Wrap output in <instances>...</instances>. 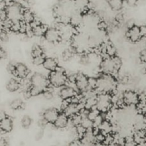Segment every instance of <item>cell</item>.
Returning a JSON list of instances; mask_svg holds the SVG:
<instances>
[{
  "label": "cell",
  "mask_w": 146,
  "mask_h": 146,
  "mask_svg": "<svg viewBox=\"0 0 146 146\" xmlns=\"http://www.w3.org/2000/svg\"><path fill=\"white\" fill-rule=\"evenodd\" d=\"M31 96H37L44 92L48 87V80L41 73H36L31 78Z\"/></svg>",
  "instance_id": "6da1fadb"
},
{
  "label": "cell",
  "mask_w": 146,
  "mask_h": 146,
  "mask_svg": "<svg viewBox=\"0 0 146 146\" xmlns=\"http://www.w3.org/2000/svg\"><path fill=\"white\" fill-rule=\"evenodd\" d=\"M6 11H7L8 19L13 22L22 20L24 9L14 1L13 4H10L9 6L7 7V8L6 9Z\"/></svg>",
  "instance_id": "7a4b0ae2"
},
{
  "label": "cell",
  "mask_w": 146,
  "mask_h": 146,
  "mask_svg": "<svg viewBox=\"0 0 146 146\" xmlns=\"http://www.w3.org/2000/svg\"><path fill=\"white\" fill-rule=\"evenodd\" d=\"M96 89L102 92H108L112 91L115 87V82L113 77L110 75H104L101 77L97 79Z\"/></svg>",
  "instance_id": "3957f363"
},
{
  "label": "cell",
  "mask_w": 146,
  "mask_h": 146,
  "mask_svg": "<svg viewBox=\"0 0 146 146\" xmlns=\"http://www.w3.org/2000/svg\"><path fill=\"white\" fill-rule=\"evenodd\" d=\"M67 81V77L61 69L57 68L56 70L51 72L49 75V82L51 85L59 87L64 86Z\"/></svg>",
  "instance_id": "277c9868"
},
{
  "label": "cell",
  "mask_w": 146,
  "mask_h": 146,
  "mask_svg": "<svg viewBox=\"0 0 146 146\" xmlns=\"http://www.w3.org/2000/svg\"><path fill=\"white\" fill-rule=\"evenodd\" d=\"M112 104V99L109 94L106 93H103L101 95L97 97V109L100 110L101 113H105L110 109Z\"/></svg>",
  "instance_id": "5b68a950"
},
{
  "label": "cell",
  "mask_w": 146,
  "mask_h": 146,
  "mask_svg": "<svg viewBox=\"0 0 146 146\" xmlns=\"http://www.w3.org/2000/svg\"><path fill=\"white\" fill-rule=\"evenodd\" d=\"M101 68L103 72L106 74H113L119 70L115 64L113 57H108L104 59L101 63Z\"/></svg>",
  "instance_id": "8992f818"
},
{
  "label": "cell",
  "mask_w": 146,
  "mask_h": 146,
  "mask_svg": "<svg viewBox=\"0 0 146 146\" xmlns=\"http://www.w3.org/2000/svg\"><path fill=\"white\" fill-rule=\"evenodd\" d=\"M124 102L127 105H135L140 102L139 95L132 90L125 91L123 95Z\"/></svg>",
  "instance_id": "52a82bcc"
},
{
  "label": "cell",
  "mask_w": 146,
  "mask_h": 146,
  "mask_svg": "<svg viewBox=\"0 0 146 146\" xmlns=\"http://www.w3.org/2000/svg\"><path fill=\"white\" fill-rule=\"evenodd\" d=\"M46 40L50 43H56L61 40V36L59 30L56 28H49L47 29L45 35Z\"/></svg>",
  "instance_id": "ba28073f"
},
{
  "label": "cell",
  "mask_w": 146,
  "mask_h": 146,
  "mask_svg": "<svg viewBox=\"0 0 146 146\" xmlns=\"http://www.w3.org/2000/svg\"><path fill=\"white\" fill-rule=\"evenodd\" d=\"M76 87L81 91H85L88 88V78L84 74H78L76 77Z\"/></svg>",
  "instance_id": "9c48e42d"
},
{
  "label": "cell",
  "mask_w": 146,
  "mask_h": 146,
  "mask_svg": "<svg viewBox=\"0 0 146 146\" xmlns=\"http://www.w3.org/2000/svg\"><path fill=\"white\" fill-rule=\"evenodd\" d=\"M59 113L55 108H49L46 110L43 114V117L48 122V123H54L56 119L58 118Z\"/></svg>",
  "instance_id": "30bf717a"
},
{
  "label": "cell",
  "mask_w": 146,
  "mask_h": 146,
  "mask_svg": "<svg viewBox=\"0 0 146 146\" xmlns=\"http://www.w3.org/2000/svg\"><path fill=\"white\" fill-rule=\"evenodd\" d=\"M60 96L64 100H68L77 95L76 91L72 87H64L61 88L59 92Z\"/></svg>",
  "instance_id": "8fae6325"
},
{
  "label": "cell",
  "mask_w": 146,
  "mask_h": 146,
  "mask_svg": "<svg viewBox=\"0 0 146 146\" xmlns=\"http://www.w3.org/2000/svg\"><path fill=\"white\" fill-rule=\"evenodd\" d=\"M127 37L133 42H136L139 41L140 39L142 37L141 34V31H140V27L135 25L133 28L128 29V31H127Z\"/></svg>",
  "instance_id": "7c38bea8"
},
{
  "label": "cell",
  "mask_w": 146,
  "mask_h": 146,
  "mask_svg": "<svg viewBox=\"0 0 146 146\" xmlns=\"http://www.w3.org/2000/svg\"><path fill=\"white\" fill-rule=\"evenodd\" d=\"M29 70L27 67L21 63H17L15 64V71L14 74L19 78H25L28 75Z\"/></svg>",
  "instance_id": "4fadbf2b"
},
{
  "label": "cell",
  "mask_w": 146,
  "mask_h": 146,
  "mask_svg": "<svg viewBox=\"0 0 146 146\" xmlns=\"http://www.w3.org/2000/svg\"><path fill=\"white\" fill-rule=\"evenodd\" d=\"M43 65H44V67L46 70L51 72L55 71L58 68V62H57V60L56 59L53 58V57L46 58Z\"/></svg>",
  "instance_id": "5bb4252c"
},
{
  "label": "cell",
  "mask_w": 146,
  "mask_h": 146,
  "mask_svg": "<svg viewBox=\"0 0 146 146\" xmlns=\"http://www.w3.org/2000/svg\"><path fill=\"white\" fill-rule=\"evenodd\" d=\"M0 127L1 130L4 133H9L11 131L13 128V122L11 118L6 117L4 118L1 119L0 122Z\"/></svg>",
  "instance_id": "9a60e30c"
},
{
  "label": "cell",
  "mask_w": 146,
  "mask_h": 146,
  "mask_svg": "<svg viewBox=\"0 0 146 146\" xmlns=\"http://www.w3.org/2000/svg\"><path fill=\"white\" fill-rule=\"evenodd\" d=\"M68 117L64 113L59 114L58 118L54 123V125L57 128H64L68 125Z\"/></svg>",
  "instance_id": "2e32d148"
},
{
  "label": "cell",
  "mask_w": 146,
  "mask_h": 146,
  "mask_svg": "<svg viewBox=\"0 0 146 146\" xmlns=\"http://www.w3.org/2000/svg\"><path fill=\"white\" fill-rule=\"evenodd\" d=\"M80 112V109L78 107V104H74V103H69L64 110V113L68 117H73L76 114Z\"/></svg>",
  "instance_id": "e0dca14e"
},
{
  "label": "cell",
  "mask_w": 146,
  "mask_h": 146,
  "mask_svg": "<svg viewBox=\"0 0 146 146\" xmlns=\"http://www.w3.org/2000/svg\"><path fill=\"white\" fill-rule=\"evenodd\" d=\"M100 130L101 132L104 134L105 135H107L108 134H111V132L113 131V125L111 124L109 121L106 120H104L102 124L100 126Z\"/></svg>",
  "instance_id": "ac0fdd59"
},
{
  "label": "cell",
  "mask_w": 146,
  "mask_h": 146,
  "mask_svg": "<svg viewBox=\"0 0 146 146\" xmlns=\"http://www.w3.org/2000/svg\"><path fill=\"white\" fill-rule=\"evenodd\" d=\"M74 6L77 11H84L86 9H88L89 0H74Z\"/></svg>",
  "instance_id": "d6986e66"
},
{
  "label": "cell",
  "mask_w": 146,
  "mask_h": 146,
  "mask_svg": "<svg viewBox=\"0 0 146 146\" xmlns=\"http://www.w3.org/2000/svg\"><path fill=\"white\" fill-rule=\"evenodd\" d=\"M34 19H35V17L31 11H29V9H24L21 21H24L27 24H31L34 21Z\"/></svg>",
  "instance_id": "ffe728a7"
},
{
  "label": "cell",
  "mask_w": 146,
  "mask_h": 146,
  "mask_svg": "<svg viewBox=\"0 0 146 146\" xmlns=\"http://www.w3.org/2000/svg\"><path fill=\"white\" fill-rule=\"evenodd\" d=\"M85 109L86 110H91V109L94 108L96 107L97 104V97L95 96H91V97H88V98L86 100L85 102Z\"/></svg>",
  "instance_id": "44dd1931"
},
{
  "label": "cell",
  "mask_w": 146,
  "mask_h": 146,
  "mask_svg": "<svg viewBox=\"0 0 146 146\" xmlns=\"http://www.w3.org/2000/svg\"><path fill=\"white\" fill-rule=\"evenodd\" d=\"M47 29H48V28L45 25L41 24L33 28V32H34V35L36 36V37H41V36L45 35Z\"/></svg>",
  "instance_id": "7402d4cb"
},
{
  "label": "cell",
  "mask_w": 146,
  "mask_h": 146,
  "mask_svg": "<svg viewBox=\"0 0 146 146\" xmlns=\"http://www.w3.org/2000/svg\"><path fill=\"white\" fill-rule=\"evenodd\" d=\"M83 21L82 17H81V14L78 11H75L72 15L71 16V19H70V22L72 24L74 27H77Z\"/></svg>",
  "instance_id": "603a6c76"
},
{
  "label": "cell",
  "mask_w": 146,
  "mask_h": 146,
  "mask_svg": "<svg viewBox=\"0 0 146 146\" xmlns=\"http://www.w3.org/2000/svg\"><path fill=\"white\" fill-rule=\"evenodd\" d=\"M20 83L14 79H11L7 84V89L10 92H16L20 88Z\"/></svg>",
  "instance_id": "cb8c5ba5"
},
{
  "label": "cell",
  "mask_w": 146,
  "mask_h": 146,
  "mask_svg": "<svg viewBox=\"0 0 146 146\" xmlns=\"http://www.w3.org/2000/svg\"><path fill=\"white\" fill-rule=\"evenodd\" d=\"M111 8L114 11H119L122 9L123 6V0H112L108 3Z\"/></svg>",
  "instance_id": "d4e9b609"
},
{
  "label": "cell",
  "mask_w": 146,
  "mask_h": 146,
  "mask_svg": "<svg viewBox=\"0 0 146 146\" xmlns=\"http://www.w3.org/2000/svg\"><path fill=\"white\" fill-rule=\"evenodd\" d=\"M23 105H24V103H23L22 100H20V99H15V100H12L9 104L11 110H17L20 108H22Z\"/></svg>",
  "instance_id": "484cf974"
},
{
  "label": "cell",
  "mask_w": 146,
  "mask_h": 146,
  "mask_svg": "<svg viewBox=\"0 0 146 146\" xmlns=\"http://www.w3.org/2000/svg\"><path fill=\"white\" fill-rule=\"evenodd\" d=\"M105 52L106 54L108 55V57H115V53H116V50H115V47L111 44H106V46L105 47Z\"/></svg>",
  "instance_id": "4316f807"
},
{
  "label": "cell",
  "mask_w": 146,
  "mask_h": 146,
  "mask_svg": "<svg viewBox=\"0 0 146 146\" xmlns=\"http://www.w3.org/2000/svg\"><path fill=\"white\" fill-rule=\"evenodd\" d=\"M101 115V112L98 109H97V107H94V108L91 109L88 111V118H89L90 120L94 121L98 115Z\"/></svg>",
  "instance_id": "83f0119b"
},
{
  "label": "cell",
  "mask_w": 146,
  "mask_h": 146,
  "mask_svg": "<svg viewBox=\"0 0 146 146\" xmlns=\"http://www.w3.org/2000/svg\"><path fill=\"white\" fill-rule=\"evenodd\" d=\"M31 55L33 57H38V56L43 55V50L39 45H34L31 50Z\"/></svg>",
  "instance_id": "f1b7e54d"
},
{
  "label": "cell",
  "mask_w": 146,
  "mask_h": 146,
  "mask_svg": "<svg viewBox=\"0 0 146 146\" xmlns=\"http://www.w3.org/2000/svg\"><path fill=\"white\" fill-rule=\"evenodd\" d=\"M83 120V117L81 116V115L79 113L76 114L75 115H74L72 117V119H71V123L74 125V126H78L79 125H81V123H82Z\"/></svg>",
  "instance_id": "f546056e"
},
{
  "label": "cell",
  "mask_w": 146,
  "mask_h": 146,
  "mask_svg": "<svg viewBox=\"0 0 146 146\" xmlns=\"http://www.w3.org/2000/svg\"><path fill=\"white\" fill-rule=\"evenodd\" d=\"M76 130L77 135H78V137L80 139H82L84 137V136L85 135L86 133L87 129H86L82 125H79L76 126Z\"/></svg>",
  "instance_id": "4dcf8cb0"
},
{
  "label": "cell",
  "mask_w": 146,
  "mask_h": 146,
  "mask_svg": "<svg viewBox=\"0 0 146 146\" xmlns=\"http://www.w3.org/2000/svg\"><path fill=\"white\" fill-rule=\"evenodd\" d=\"M31 123H32L31 118L28 115H24L21 119V125H22L24 128L29 127L30 125H31Z\"/></svg>",
  "instance_id": "1f68e13d"
},
{
  "label": "cell",
  "mask_w": 146,
  "mask_h": 146,
  "mask_svg": "<svg viewBox=\"0 0 146 146\" xmlns=\"http://www.w3.org/2000/svg\"><path fill=\"white\" fill-rule=\"evenodd\" d=\"M81 125H82L86 129H87V130H88V129L93 128V127H94L93 121L90 120L89 118H88V117H84V118H83Z\"/></svg>",
  "instance_id": "d6a6232c"
},
{
  "label": "cell",
  "mask_w": 146,
  "mask_h": 146,
  "mask_svg": "<svg viewBox=\"0 0 146 146\" xmlns=\"http://www.w3.org/2000/svg\"><path fill=\"white\" fill-rule=\"evenodd\" d=\"M45 59L46 58L44 57V55L33 57V63L36 66L41 65V64H44V61H45Z\"/></svg>",
  "instance_id": "836d02e7"
},
{
  "label": "cell",
  "mask_w": 146,
  "mask_h": 146,
  "mask_svg": "<svg viewBox=\"0 0 146 146\" xmlns=\"http://www.w3.org/2000/svg\"><path fill=\"white\" fill-rule=\"evenodd\" d=\"M105 120L104 117L101 115V114L100 115H98L95 120L93 121V124H94V127H100L101 125L102 124V123L104 122V120Z\"/></svg>",
  "instance_id": "e575fe53"
},
{
  "label": "cell",
  "mask_w": 146,
  "mask_h": 146,
  "mask_svg": "<svg viewBox=\"0 0 146 146\" xmlns=\"http://www.w3.org/2000/svg\"><path fill=\"white\" fill-rule=\"evenodd\" d=\"M21 21H14L12 23V26H11V30L14 32H19L20 29H21Z\"/></svg>",
  "instance_id": "d590c367"
},
{
  "label": "cell",
  "mask_w": 146,
  "mask_h": 146,
  "mask_svg": "<svg viewBox=\"0 0 146 146\" xmlns=\"http://www.w3.org/2000/svg\"><path fill=\"white\" fill-rule=\"evenodd\" d=\"M73 57V52L70 50H66L63 52V59L65 61L69 60Z\"/></svg>",
  "instance_id": "8d00e7d4"
},
{
  "label": "cell",
  "mask_w": 146,
  "mask_h": 146,
  "mask_svg": "<svg viewBox=\"0 0 146 146\" xmlns=\"http://www.w3.org/2000/svg\"><path fill=\"white\" fill-rule=\"evenodd\" d=\"M114 143V135L111 134H108L106 136L105 140H104V144L106 145L107 146H108L109 145L112 144Z\"/></svg>",
  "instance_id": "74e56055"
},
{
  "label": "cell",
  "mask_w": 146,
  "mask_h": 146,
  "mask_svg": "<svg viewBox=\"0 0 146 146\" xmlns=\"http://www.w3.org/2000/svg\"><path fill=\"white\" fill-rule=\"evenodd\" d=\"M98 80L96 78H88V87L91 89H96Z\"/></svg>",
  "instance_id": "f35d334b"
},
{
  "label": "cell",
  "mask_w": 146,
  "mask_h": 146,
  "mask_svg": "<svg viewBox=\"0 0 146 146\" xmlns=\"http://www.w3.org/2000/svg\"><path fill=\"white\" fill-rule=\"evenodd\" d=\"M106 136L104 134H103L102 133H100L99 134H98L97 135L95 136V140L96 143H104V140H105L106 138Z\"/></svg>",
  "instance_id": "ab89813d"
},
{
  "label": "cell",
  "mask_w": 146,
  "mask_h": 146,
  "mask_svg": "<svg viewBox=\"0 0 146 146\" xmlns=\"http://www.w3.org/2000/svg\"><path fill=\"white\" fill-rule=\"evenodd\" d=\"M43 95H44V98L47 100H51V99L53 98V97H54V94H53L52 91L48 90V89H46V90L43 92Z\"/></svg>",
  "instance_id": "60d3db41"
},
{
  "label": "cell",
  "mask_w": 146,
  "mask_h": 146,
  "mask_svg": "<svg viewBox=\"0 0 146 146\" xmlns=\"http://www.w3.org/2000/svg\"><path fill=\"white\" fill-rule=\"evenodd\" d=\"M123 146H137V144L134 141L133 137H127L125 138V143Z\"/></svg>",
  "instance_id": "b9f144b4"
},
{
  "label": "cell",
  "mask_w": 146,
  "mask_h": 146,
  "mask_svg": "<svg viewBox=\"0 0 146 146\" xmlns=\"http://www.w3.org/2000/svg\"><path fill=\"white\" fill-rule=\"evenodd\" d=\"M0 19H1V21H5L6 19H8V17H7V13L6 9H3L0 11Z\"/></svg>",
  "instance_id": "7bdbcfd3"
},
{
  "label": "cell",
  "mask_w": 146,
  "mask_h": 146,
  "mask_svg": "<svg viewBox=\"0 0 146 146\" xmlns=\"http://www.w3.org/2000/svg\"><path fill=\"white\" fill-rule=\"evenodd\" d=\"M125 2L129 7H135L138 2V0H125Z\"/></svg>",
  "instance_id": "ee69618b"
},
{
  "label": "cell",
  "mask_w": 146,
  "mask_h": 146,
  "mask_svg": "<svg viewBox=\"0 0 146 146\" xmlns=\"http://www.w3.org/2000/svg\"><path fill=\"white\" fill-rule=\"evenodd\" d=\"M47 123H48V122H47L46 120L44 118V117H43L42 119H41V120L38 121V125H39V127H41V128H44V127H45L46 126Z\"/></svg>",
  "instance_id": "f6af8a7d"
},
{
  "label": "cell",
  "mask_w": 146,
  "mask_h": 146,
  "mask_svg": "<svg viewBox=\"0 0 146 146\" xmlns=\"http://www.w3.org/2000/svg\"><path fill=\"white\" fill-rule=\"evenodd\" d=\"M8 36H7V32L4 30H2L1 33V40L2 42H7L8 40Z\"/></svg>",
  "instance_id": "bcb514c9"
},
{
  "label": "cell",
  "mask_w": 146,
  "mask_h": 146,
  "mask_svg": "<svg viewBox=\"0 0 146 146\" xmlns=\"http://www.w3.org/2000/svg\"><path fill=\"white\" fill-rule=\"evenodd\" d=\"M140 31H141V34L142 37H146V26H141L140 27Z\"/></svg>",
  "instance_id": "7dc6e473"
},
{
  "label": "cell",
  "mask_w": 146,
  "mask_h": 146,
  "mask_svg": "<svg viewBox=\"0 0 146 146\" xmlns=\"http://www.w3.org/2000/svg\"><path fill=\"white\" fill-rule=\"evenodd\" d=\"M43 135H44V132H43V130H40V131H38V133H36V135L35 136L36 140H40L41 138H42Z\"/></svg>",
  "instance_id": "c3c4849f"
},
{
  "label": "cell",
  "mask_w": 146,
  "mask_h": 146,
  "mask_svg": "<svg viewBox=\"0 0 146 146\" xmlns=\"http://www.w3.org/2000/svg\"><path fill=\"white\" fill-rule=\"evenodd\" d=\"M127 27H128V29H130L133 28V27H134V26H135V23H134L133 20H129L128 21H127Z\"/></svg>",
  "instance_id": "681fc988"
},
{
  "label": "cell",
  "mask_w": 146,
  "mask_h": 146,
  "mask_svg": "<svg viewBox=\"0 0 146 146\" xmlns=\"http://www.w3.org/2000/svg\"><path fill=\"white\" fill-rule=\"evenodd\" d=\"M141 59L143 62H146V50H143L141 53Z\"/></svg>",
  "instance_id": "f907efd6"
},
{
  "label": "cell",
  "mask_w": 146,
  "mask_h": 146,
  "mask_svg": "<svg viewBox=\"0 0 146 146\" xmlns=\"http://www.w3.org/2000/svg\"><path fill=\"white\" fill-rule=\"evenodd\" d=\"M7 144H8V141L7 139L1 137L0 140V146H7Z\"/></svg>",
  "instance_id": "816d5d0a"
},
{
  "label": "cell",
  "mask_w": 146,
  "mask_h": 146,
  "mask_svg": "<svg viewBox=\"0 0 146 146\" xmlns=\"http://www.w3.org/2000/svg\"><path fill=\"white\" fill-rule=\"evenodd\" d=\"M0 57H1V59H4L7 57V53H6V52L3 49H1V51H0Z\"/></svg>",
  "instance_id": "f5cc1de1"
},
{
  "label": "cell",
  "mask_w": 146,
  "mask_h": 146,
  "mask_svg": "<svg viewBox=\"0 0 146 146\" xmlns=\"http://www.w3.org/2000/svg\"><path fill=\"white\" fill-rule=\"evenodd\" d=\"M94 146H107L106 145H105L104 143H97L96 144L94 145Z\"/></svg>",
  "instance_id": "db71d44e"
},
{
  "label": "cell",
  "mask_w": 146,
  "mask_h": 146,
  "mask_svg": "<svg viewBox=\"0 0 146 146\" xmlns=\"http://www.w3.org/2000/svg\"><path fill=\"white\" fill-rule=\"evenodd\" d=\"M108 146H123V145H121L118 144V143H112V144L109 145H108Z\"/></svg>",
  "instance_id": "11a10c76"
},
{
  "label": "cell",
  "mask_w": 146,
  "mask_h": 146,
  "mask_svg": "<svg viewBox=\"0 0 146 146\" xmlns=\"http://www.w3.org/2000/svg\"><path fill=\"white\" fill-rule=\"evenodd\" d=\"M137 146H146V141L145 140V141H144V142L141 143V144L137 145Z\"/></svg>",
  "instance_id": "9f6ffc18"
},
{
  "label": "cell",
  "mask_w": 146,
  "mask_h": 146,
  "mask_svg": "<svg viewBox=\"0 0 146 146\" xmlns=\"http://www.w3.org/2000/svg\"><path fill=\"white\" fill-rule=\"evenodd\" d=\"M112 1V0H106V1H107V2H108V3H109L110 1Z\"/></svg>",
  "instance_id": "6f0895ef"
},
{
  "label": "cell",
  "mask_w": 146,
  "mask_h": 146,
  "mask_svg": "<svg viewBox=\"0 0 146 146\" xmlns=\"http://www.w3.org/2000/svg\"><path fill=\"white\" fill-rule=\"evenodd\" d=\"M145 140L146 141V135H145Z\"/></svg>",
  "instance_id": "680465c9"
},
{
  "label": "cell",
  "mask_w": 146,
  "mask_h": 146,
  "mask_svg": "<svg viewBox=\"0 0 146 146\" xmlns=\"http://www.w3.org/2000/svg\"><path fill=\"white\" fill-rule=\"evenodd\" d=\"M123 1H125V0H123Z\"/></svg>",
  "instance_id": "91938a15"
},
{
  "label": "cell",
  "mask_w": 146,
  "mask_h": 146,
  "mask_svg": "<svg viewBox=\"0 0 146 146\" xmlns=\"http://www.w3.org/2000/svg\"><path fill=\"white\" fill-rule=\"evenodd\" d=\"M145 71H146V69H145Z\"/></svg>",
  "instance_id": "94428289"
}]
</instances>
